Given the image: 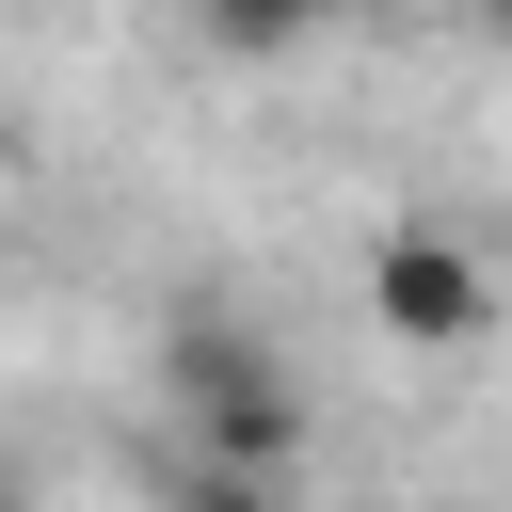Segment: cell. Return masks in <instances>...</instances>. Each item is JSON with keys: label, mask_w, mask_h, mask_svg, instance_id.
Wrapping results in <instances>:
<instances>
[{"label": "cell", "mask_w": 512, "mask_h": 512, "mask_svg": "<svg viewBox=\"0 0 512 512\" xmlns=\"http://www.w3.org/2000/svg\"><path fill=\"white\" fill-rule=\"evenodd\" d=\"M176 512H288V480H256V464H176Z\"/></svg>", "instance_id": "277c9868"}, {"label": "cell", "mask_w": 512, "mask_h": 512, "mask_svg": "<svg viewBox=\"0 0 512 512\" xmlns=\"http://www.w3.org/2000/svg\"><path fill=\"white\" fill-rule=\"evenodd\" d=\"M160 400H176V432H192L208 464H256V480L304 464V384H288V352H272L256 320H224V304H192V320L160 336Z\"/></svg>", "instance_id": "6da1fadb"}, {"label": "cell", "mask_w": 512, "mask_h": 512, "mask_svg": "<svg viewBox=\"0 0 512 512\" xmlns=\"http://www.w3.org/2000/svg\"><path fill=\"white\" fill-rule=\"evenodd\" d=\"M464 16H496V32H512V0H464Z\"/></svg>", "instance_id": "5b68a950"}, {"label": "cell", "mask_w": 512, "mask_h": 512, "mask_svg": "<svg viewBox=\"0 0 512 512\" xmlns=\"http://www.w3.org/2000/svg\"><path fill=\"white\" fill-rule=\"evenodd\" d=\"M368 320H384L400 352H464V336L496 320V272H480L448 224H384V240H368Z\"/></svg>", "instance_id": "7a4b0ae2"}, {"label": "cell", "mask_w": 512, "mask_h": 512, "mask_svg": "<svg viewBox=\"0 0 512 512\" xmlns=\"http://www.w3.org/2000/svg\"><path fill=\"white\" fill-rule=\"evenodd\" d=\"M320 16H352V0H192V32H208L224 64H288Z\"/></svg>", "instance_id": "3957f363"}, {"label": "cell", "mask_w": 512, "mask_h": 512, "mask_svg": "<svg viewBox=\"0 0 512 512\" xmlns=\"http://www.w3.org/2000/svg\"><path fill=\"white\" fill-rule=\"evenodd\" d=\"M0 512H16V480H0Z\"/></svg>", "instance_id": "8992f818"}]
</instances>
